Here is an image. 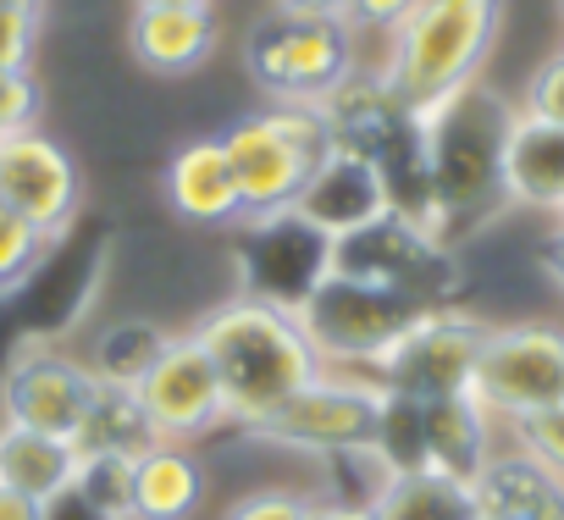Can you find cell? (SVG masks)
Masks as SVG:
<instances>
[{
  "label": "cell",
  "mask_w": 564,
  "mask_h": 520,
  "mask_svg": "<svg viewBox=\"0 0 564 520\" xmlns=\"http://www.w3.org/2000/svg\"><path fill=\"white\" fill-rule=\"evenodd\" d=\"M514 106L487 84H459L437 106L421 111L426 139V188H432V227H476L503 199V144H509Z\"/></svg>",
  "instance_id": "cell-2"
},
{
  "label": "cell",
  "mask_w": 564,
  "mask_h": 520,
  "mask_svg": "<svg viewBox=\"0 0 564 520\" xmlns=\"http://www.w3.org/2000/svg\"><path fill=\"white\" fill-rule=\"evenodd\" d=\"M415 12V0H349V23H360V29H399L404 18Z\"/></svg>",
  "instance_id": "cell-33"
},
{
  "label": "cell",
  "mask_w": 564,
  "mask_h": 520,
  "mask_svg": "<svg viewBox=\"0 0 564 520\" xmlns=\"http://www.w3.org/2000/svg\"><path fill=\"white\" fill-rule=\"evenodd\" d=\"M194 338L205 344L216 377H221V410L238 426H265L294 393H305L322 377V355L300 322V311L271 305L254 294H238L216 305Z\"/></svg>",
  "instance_id": "cell-1"
},
{
  "label": "cell",
  "mask_w": 564,
  "mask_h": 520,
  "mask_svg": "<svg viewBox=\"0 0 564 520\" xmlns=\"http://www.w3.org/2000/svg\"><path fill=\"white\" fill-rule=\"evenodd\" d=\"M0 7H18V0H0Z\"/></svg>",
  "instance_id": "cell-41"
},
{
  "label": "cell",
  "mask_w": 564,
  "mask_h": 520,
  "mask_svg": "<svg viewBox=\"0 0 564 520\" xmlns=\"http://www.w3.org/2000/svg\"><path fill=\"white\" fill-rule=\"evenodd\" d=\"M470 399L487 415H503L509 426L547 404H564V333L547 322L492 327L476 360Z\"/></svg>",
  "instance_id": "cell-9"
},
{
  "label": "cell",
  "mask_w": 564,
  "mask_h": 520,
  "mask_svg": "<svg viewBox=\"0 0 564 520\" xmlns=\"http://www.w3.org/2000/svg\"><path fill=\"white\" fill-rule=\"evenodd\" d=\"M144 415L155 421L161 443H188V437H205L210 426L227 421L221 410V377L205 355V344L194 333L183 338H166L161 360L150 366V377L133 388Z\"/></svg>",
  "instance_id": "cell-13"
},
{
  "label": "cell",
  "mask_w": 564,
  "mask_h": 520,
  "mask_svg": "<svg viewBox=\"0 0 564 520\" xmlns=\"http://www.w3.org/2000/svg\"><path fill=\"white\" fill-rule=\"evenodd\" d=\"M426 311L382 283H366V278H349V272H327L305 305H300V322L316 344L322 360H338V366H377Z\"/></svg>",
  "instance_id": "cell-7"
},
{
  "label": "cell",
  "mask_w": 564,
  "mask_h": 520,
  "mask_svg": "<svg viewBox=\"0 0 564 520\" xmlns=\"http://www.w3.org/2000/svg\"><path fill=\"white\" fill-rule=\"evenodd\" d=\"M503 199L558 216L564 205V128L531 111H514L503 144Z\"/></svg>",
  "instance_id": "cell-17"
},
{
  "label": "cell",
  "mask_w": 564,
  "mask_h": 520,
  "mask_svg": "<svg viewBox=\"0 0 564 520\" xmlns=\"http://www.w3.org/2000/svg\"><path fill=\"white\" fill-rule=\"evenodd\" d=\"M40 84L29 67H0V139L7 133H23V128H40Z\"/></svg>",
  "instance_id": "cell-29"
},
{
  "label": "cell",
  "mask_w": 564,
  "mask_h": 520,
  "mask_svg": "<svg viewBox=\"0 0 564 520\" xmlns=\"http://www.w3.org/2000/svg\"><path fill=\"white\" fill-rule=\"evenodd\" d=\"M503 0H415V12L393 29V56L382 84L410 106L426 111L459 84H470L498 40Z\"/></svg>",
  "instance_id": "cell-3"
},
{
  "label": "cell",
  "mask_w": 564,
  "mask_h": 520,
  "mask_svg": "<svg viewBox=\"0 0 564 520\" xmlns=\"http://www.w3.org/2000/svg\"><path fill=\"white\" fill-rule=\"evenodd\" d=\"M294 216H300V221H311L322 238H333V243H338V238H349V232L371 227L377 216H388L382 172H377L366 155H355V150H333V155L311 172V183L300 188Z\"/></svg>",
  "instance_id": "cell-15"
},
{
  "label": "cell",
  "mask_w": 564,
  "mask_h": 520,
  "mask_svg": "<svg viewBox=\"0 0 564 520\" xmlns=\"http://www.w3.org/2000/svg\"><path fill=\"white\" fill-rule=\"evenodd\" d=\"M520 111H531V117L564 128V51L547 56V62L531 73V89H525V106H520Z\"/></svg>",
  "instance_id": "cell-32"
},
{
  "label": "cell",
  "mask_w": 564,
  "mask_h": 520,
  "mask_svg": "<svg viewBox=\"0 0 564 520\" xmlns=\"http://www.w3.org/2000/svg\"><path fill=\"white\" fill-rule=\"evenodd\" d=\"M78 476V448L67 437H45V432H23V426H0V481L56 503Z\"/></svg>",
  "instance_id": "cell-21"
},
{
  "label": "cell",
  "mask_w": 564,
  "mask_h": 520,
  "mask_svg": "<svg viewBox=\"0 0 564 520\" xmlns=\"http://www.w3.org/2000/svg\"><path fill=\"white\" fill-rule=\"evenodd\" d=\"M45 249H51V238L0 199V294H12L18 283H29L40 272Z\"/></svg>",
  "instance_id": "cell-27"
},
{
  "label": "cell",
  "mask_w": 564,
  "mask_h": 520,
  "mask_svg": "<svg viewBox=\"0 0 564 520\" xmlns=\"http://www.w3.org/2000/svg\"><path fill=\"white\" fill-rule=\"evenodd\" d=\"M238 260H243L238 267L243 272V294L300 311L305 294L333 272V238H322L294 210H282V216L249 221V238L238 243Z\"/></svg>",
  "instance_id": "cell-11"
},
{
  "label": "cell",
  "mask_w": 564,
  "mask_h": 520,
  "mask_svg": "<svg viewBox=\"0 0 564 520\" xmlns=\"http://www.w3.org/2000/svg\"><path fill=\"white\" fill-rule=\"evenodd\" d=\"M205 503V465L183 443H155L133 459V520H188Z\"/></svg>",
  "instance_id": "cell-20"
},
{
  "label": "cell",
  "mask_w": 564,
  "mask_h": 520,
  "mask_svg": "<svg viewBox=\"0 0 564 520\" xmlns=\"http://www.w3.org/2000/svg\"><path fill=\"white\" fill-rule=\"evenodd\" d=\"M0 520H45V503L0 481Z\"/></svg>",
  "instance_id": "cell-35"
},
{
  "label": "cell",
  "mask_w": 564,
  "mask_h": 520,
  "mask_svg": "<svg viewBox=\"0 0 564 520\" xmlns=\"http://www.w3.org/2000/svg\"><path fill=\"white\" fill-rule=\"evenodd\" d=\"M89 399H95L89 366L67 360L62 349L34 344L7 366V377H0V426H23V432H45V437L73 443Z\"/></svg>",
  "instance_id": "cell-12"
},
{
  "label": "cell",
  "mask_w": 564,
  "mask_h": 520,
  "mask_svg": "<svg viewBox=\"0 0 564 520\" xmlns=\"http://www.w3.org/2000/svg\"><path fill=\"white\" fill-rule=\"evenodd\" d=\"M316 520H377V509H371V498H344V503L316 509Z\"/></svg>",
  "instance_id": "cell-36"
},
{
  "label": "cell",
  "mask_w": 564,
  "mask_h": 520,
  "mask_svg": "<svg viewBox=\"0 0 564 520\" xmlns=\"http://www.w3.org/2000/svg\"><path fill=\"white\" fill-rule=\"evenodd\" d=\"M161 443L155 421L144 415L139 393L133 388H100L95 382V399L73 432V448L78 454H117V459H144L150 448Z\"/></svg>",
  "instance_id": "cell-22"
},
{
  "label": "cell",
  "mask_w": 564,
  "mask_h": 520,
  "mask_svg": "<svg viewBox=\"0 0 564 520\" xmlns=\"http://www.w3.org/2000/svg\"><path fill=\"white\" fill-rule=\"evenodd\" d=\"M34 34H40V0L0 7V67H29Z\"/></svg>",
  "instance_id": "cell-30"
},
{
  "label": "cell",
  "mask_w": 564,
  "mask_h": 520,
  "mask_svg": "<svg viewBox=\"0 0 564 520\" xmlns=\"http://www.w3.org/2000/svg\"><path fill=\"white\" fill-rule=\"evenodd\" d=\"M172 333H161L155 322H117L95 338L89 349V377L100 388H139L150 377V366L161 360Z\"/></svg>",
  "instance_id": "cell-24"
},
{
  "label": "cell",
  "mask_w": 564,
  "mask_h": 520,
  "mask_svg": "<svg viewBox=\"0 0 564 520\" xmlns=\"http://www.w3.org/2000/svg\"><path fill=\"white\" fill-rule=\"evenodd\" d=\"M371 509H377V520H481L476 487L454 481L443 470L382 476V487L371 492Z\"/></svg>",
  "instance_id": "cell-23"
},
{
  "label": "cell",
  "mask_w": 564,
  "mask_h": 520,
  "mask_svg": "<svg viewBox=\"0 0 564 520\" xmlns=\"http://www.w3.org/2000/svg\"><path fill=\"white\" fill-rule=\"evenodd\" d=\"M73 492H78L95 514H106V520H133V459H117V454H78Z\"/></svg>",
  "instance_id": "cell-26"
},
{
  "label": "cell",
  "mask_w": 564,
  "mask_h": 520,
  "mask_svg": "<svg viewBox=\"0 0 564 520\" xmlns=\"http://www.w3.org/2000/svg\"><path fill=\"white\" fill-rule=\"evenodd\" d=\"M0 199L18 216H29L45 238H56L73 227L84 183H78L73 155L45 128H23L0 139Z\"/></svg>",
  "instance_id": "cell-14"
},
{
  "label": "cell",
  "mask_w": 564,
  "mask_h": 520,
  "mask_svg": "<svg viewBox=\"0 0 564 520\" xmlns=\"http://www.w3.org/2000/svg\"><path fill=\"white\" fill-rule=\"evenodd\" d=\"M216 51V12H133V56L161 78H183L205 67Z\"/></svg>",
  "instance_id": "cell-19"
},
{
  "label": "cell",
  "mask_w": 564,
  "mask_h": 520,
  "mask_svg": "<svg viewBox=\"0 0 564 520\" xmlns=\"http://www.w3.org/2000/svg\"><path fill=\"white\" fill-rule=\"evenodd\" d=\"M542 272H547V278H553V289L564 294V227L542 243Z\"/></svg>",
  "instance_id": "cell-37"
},
{
  "label": "cell",
  "mask_w": 564,
  "mask_h": 520,
  "mask_svg": "<svg viewBox=\"0 0 564 520\" xmlns=\"http://www.w3.org/2000/svg\"><path fill=\"white\" fill-rule=\"evenodd\" d=\"M558 7H564V0H558Z\"/></svg>",
  "instance_id": "cell-42"
},
{
  "label": "cell",
  "mask_w": 564,
  "mask_h": 520,
  "mask_svg": "<svg viewBox=\"0 0 564 520\" xmlns=\"http://www.w3.org/2000/svg\"><path fill=\"white\" fill-rule=\"evenodd\" d=\"M558 227H564V205H558Z\"/></svg>",
  "instance_id": "cell-40"
},
{
  "label": "cell",
  "mask_w": 564,
  "mask_h": 520,
  "mask_svg": "<svg viewBox=\"0 0 564 520\" xmlns=\"http://www.w3.org/2000/svg\"><path fill=\"white\" fill-rule=\"evenodd\" d=\"M371 459H377L382 476L426 470V404L399 399V393H382V415H377Z\"/></svg>",
  "instance_id": "cell-25"
},
{
  "label": "cell",
  "mask_w": 564,
  "mask_h": 520,
  "mask_svg": "<svg viewBox=\"0 0 564 520\" xmlns=\"http://www.w3.org/2000/svg\"><path fill=\"white\" fill-rule=\"evenodd\" d=\"M333 272L382 283V289L415 300L421 311H448V300L459 289V267H454L443 232H432L426 221L399 216V210H388L371 227L338 238L333 243Z\"/></svg>",
  "instance_id": "cell-5"
},
{
  "label": "cell",
  "mask_w": 564,
  "mask_h": 520,
  "mask_svg": "<svg viewBox=\"0 0 564 520\" xmlns=\"http://www.w3.org/2000/svg\"><path fill=\"white\" fill-rule=\"evenodd\" d=\"M487 333H492V327H481L476 316H465V311H454V305H448V311H426V316L371 366V382H377L382 393H399V399H415V404H437V399L470 393Z\"/></svg>",
  "instance_id": "cell-8"
},
{
  "label": "cell",
  "mask_w": 564,
  "mask_h": 520,
  "mask_svg": "<svg viewBox=\"0 0 564 520\" xmlns=\"http://www.w3.org/2000/svg\"><path fill=\"white\" fill-rule=\"evenodd\" d=\"M282 18H316V23H349V0H271Z\"/></svg>",
  "instance_id": "cell-34"
},
{
  "label": "cell",
  "mask_w": 564,
  "mask_h": 520,
  "mask_svg": "<svg viewBox=\"0 0 564 520\" xmlns=\"http://www.w3.org/2000/svg\"><path fill=\"white\" fill-rule=\"evenodd\" d=\"M531 520H564V487H558V492H553V498H547V503L531 514Z\"/></svg>",
  "instance_id": "cell-39"
},
{
  "label": "cell",
  "mask_w": 564,
  "mask_h": 520,
  "mask_svg": "<svg viewBox=\"0 0 564 520\" xmlns=\"http://www.w3.org/2000/svg\"><path fill=\"white\" fill-rule=\"evenodd\" d=\"M249 78L276 106H322L355 78V40L349 23H316V18H271L243 45Z\"/></svg>",
  "instance_id": "cell-6"
},
{
  "label": "cell",
  "mask_w": 564,
  "mask_h": 520,
  "mask_svg": "<svg viewBox=\"0 0 564 520\" xmlns=\"http://www.w3.org/2000/svg\"><path fill=\"white\" fill-rule=\"evenodd\" d=\"M377 415H382V388L377 382H355V377H316L305 393H294L265 426H254L260 437L300 448V454H371L377 437Z\"/></svg>",
  "instance_id": "cell-10"
},
{
  "label": "cell",
  "mask_w": 564,
  "mask_h": 520,
  "mask_svg": "<svg viewBox=\"0 0 564 520\" xmlns=\"http://www.w3.org/2000/svg\"><path fill=\"white\" fill-rule=\"evenodd\" d=\"M166 199L183 221H199V227L243 221V194H238V172L227 161V144L221 139L183 144L166 166Z\"/></svg>",
  "instance_id": "cell-16"
},
{
  "label": "cell",
  "mask_w": 564,
  "mask_h": 520,
  "mask_svg": "<svg viewBox=\"0 0 564 520\" xmlns=\"http://www.w3.org/2000/svg\"><path fill=\"white\" fill-rule=\"evenodd\" d=\"M210 0H139V12H199Z\"/></svg>",
  "instance_id": "cell-38"
},
{
  "label": "cell",
  "mask_w": 564,
  "mask_h": 520,
  "mask_svg": "<svg viewBox=\"0 0 564 520\" xmlns=\"http://www.w3.org/2000/svg\"><path fill=\"white\" fill-rule=\"evenodd\" d=\"M227 520H316V503L300 498V492H282V487H265V492H249L227 509Z\"/></svg>",
  "instance_id": "cell-31"
},
{
  "label": "cell",
  "mask_w": 564,
  "mask_h": 520,
  "mask_svg": "<svg viewBox=\"0 0 564 520\" xmlns=\"http://www.w3.org/2000/svg\"><path fill=\"white\" fill-rule=\"evenodd\" d=\"M487 459H492V415L470 393L426 404V470L476 481L487 470Z\"/></svg>",
  "instance_id": "cell-18"
},
{
  "label": "cell",
  "mask_w": 564,
  "mask_h": 520,
  "mask_svg": "<svg viewBox=\"0 0 564 520\" xmlns=\"http://www.w3.org/2000/svg\"><path fill=\"white\" fill-rule=\"evenodd\" d=\"M514 437H520V454H531L542 470H553L564 481V404H547V410L514 421Z\"/></svg>",
  "instance_id": "cell-28"
},
{
  "label": "cell",
  "mask_w": 564,
  "mask_h": 520,
  "mask_svg": "<svg viewBox=\"0 0 564 520\" xmlns=\"http://www.w3.org/2000/svg\"><path fill=\"white\" fill-rule=\"evenodd\" d=\"M221 144H227V161L238 172L243 221L294 210L311 172L338 150L322 106H265V111L232 122L221 133Z\"/></svg>",
  "instance_id": "cell-4"
}]
</instances>
